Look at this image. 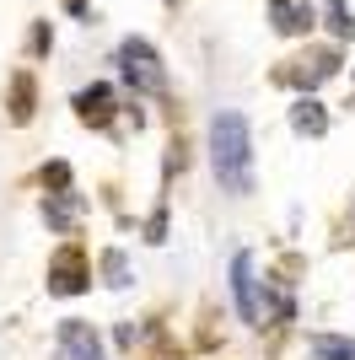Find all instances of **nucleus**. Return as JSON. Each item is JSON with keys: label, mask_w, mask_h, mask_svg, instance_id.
<instances>
[{"label": "nucleus", "mask_w": 355, "mask_h": 360, "mask_svg": "<svg viewBox=\"0 0 355 360\" xmlns=\"http://www.w3.org/2000/svg\"><path fill=\"white\" fill-rule=\"evenodd\" d=\"M210 162L226 194H248L253 188V135L242 113H221L210 124Z\"/></svg>", "instance_id": "obj_1"}, {"label": "nucleus", "mask_w": 355, "mask_h": 360, "mask_svg": "<svg viewBox=\"0 0 355 360\" xmlns=\"http://www.w3.org/2000/svg\"><path fill=\"white\" fill-rule=\"evenodd\" d=\"M118 70H124V81H130L135 91H162L167 86V70H162V60L151 54L146 38H124V44H118Z\"/></svg>", "instance_id": "obj_2"}, {"label": "nucleus", "mask_w": 355, "mask_h": 360, "mask_svg": "<svg viewBox=\"0 0 355 360\" xmlns=\"http://www.w3.org/2000/svg\"><path fill=\"white\" fill-rule=\"evenodd\" d=\"M49 290H54V296H81V290H87V258H81V248L54 253V264H49Z\"/></svg>", "instance_id": "obj_3"}, {"label": "nucleus", "mask_w": 355, "mask_h": 360, "mask_svg": "<svg viewBox=\"0 0 355 360\" xmlns=\"http://www.w3.org/2000/svg\"><path fill=\"white\" fill-rule=\"evenodd\" d=\"M259 264H253V253H237L232 258V296H237V312H242V323H259Z\"/></svg>", "instance_id": "obj_4"}, {"label": "nucleus", "mask_w": 355, "mask_h": 360, "mask_svg": "<svg viewBox=\"0 0 355 360\" xmlns=\"http://www.w3.org/2000/svg\"><path fill=\"white\" fill-rule=\"evenodd\" d=\"M59 360H108V355L87 323H59Z\"/></svg>", "instance_id": "obj_5"}, {"label": "nucleus", "mask_w": 355, "mask_h": 360, "mask_svg": "<svg viewBox=\"0 0 355 360\" xmlns=\"http://www.w3.org/2000/svg\"><path fill=\"white\" fill-rule=\"evenodd\" d=\"M75 108H81V119H87V124L103 129V124L113 119V91H108V86H87L81 97H75Z\"/></svg>", "instance_id": "obj_6"}, {"label": "nucleus", "mask_w": 355, "mask_h": 360, "mask_svg": "<svg viewBox=\"0 0 355 360\" xmlns=\"http://www.w3.org/2000/svg\"><path fill=\"white\" fill-rule=\"evenodd\" d=\"M291 124H296V135H323L328 129V113L318 97H301V103L291 108Z\"/></svg>", "instance_id": "obj_7"}, {"label": "nucleus", "mask_w": 355, "mask_h": 360, "mask_svg": "<svg viewBox=\"0 0 355 360\" xmlns=\"http://www.w3.org/2000/svg\"><path fill=\"white\" fill-rule=\"evenodd\" d=\"M44 215H49V226H54V231H70L75 226V215H81V199L70 194V188H65V194H54L44 205Z\"/></svg>", "instance_id": "obj_8"}, {"label": "nucleus", "mask_w": 355, "mask_h": 360, "mask_svg": "<svg viewBox=\"0 0 355 360\" xmlns=\"http://www.w3.org/2000/svg\"><path fill=\"white\" fill-rule=\"evenodd\" d=\"M275 27H280L285 38H296V32L312 27V11L307 6H291V0H275Z\"/></svg>", "instance_id": "obj_9"}, {"label": "nucleus", "mask_w": 355, "mask_h": 360, "mask_svg": "<svg viewBox=\"0 0 355 360\" xmlns=\"http://www.w3.org/2000/svg\"><path fill=\"white\" fill-rule=\"evenodd\" d=\"M312 360H355V339H334V333H318V339H312Z\"/></svg>", "instance_id": "obj_10"}, {"label": "nucleus", "mask_w": 355, "mask_h": 360, "mask_svg": "<svg viewBox=\"0 0 355 360\" xmlns=\"http://www.w3.org/2000/svg\"><path fill=\"white\" fill-rule=\"evenodd\" d=\"M11 119L16 124L32 119V75H16V81H11Z\"/></svg>", "instance_id": "obj_11"}, {"label": "nucleus", "mask_w": 355, "mask_h": 360, "mask_svg": "<svg viewBox=\"0 0 355 360\" xmlns=\"http://www.w3.org/2000/svg\"><path fill=\"white\" fill-rule=\"evenodd\" d=\"M323 11H328V27L340 32V38H350V32H355V16H350V6H344V0H328Z\"/></svg>", "instance_id": "obj_12"}, {"label": "nucleus", "mask_w": 355, "mask_h": 360, "mask_svg": "<svg viewBox=\"0 0 355 360\" xmlns=\"http://www.w3.org/2000/svg\"><path fill=\"white\" fill-rule=\"evenodd\" d=\"M103 269H108V285H130V264H124V253H108Z\"/></svg>", "instance_id": "obj_13"}]
</instances>
